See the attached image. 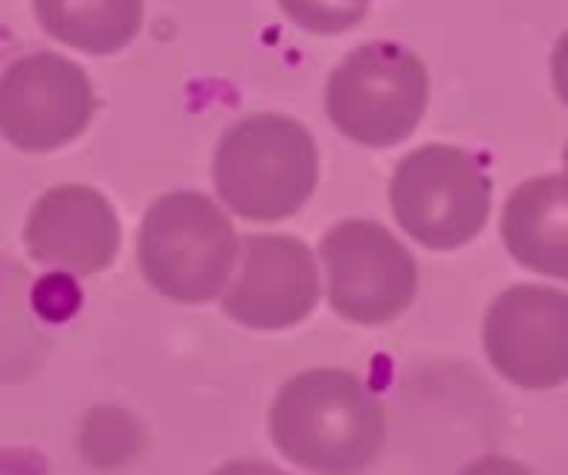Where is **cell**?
Instances as JSON below:
<instances>
[{
    "label": "cell",
    "instance_id": "6da1fadb",
    "mask_svg": "<svg viewBox=\"0 0 568 475\" xmlns=\"http://www.w3.org/2000/svg\"><path fill=\"white\" fill-rule=\"evenodd\" d=\"M270 436L306 473L359 475L383 449L386 413L356 373L306 370L280 390Z\"/></svg>",
    "mask_w": 568,
    "mask_h": 475
},
{
    "label": "cell",
    "instance_id": "7a4b0ae2",
    "mask_svg": "<svg viewBox=\"0 0 568 475\" xmlns=\"http://www.w3.org/2000/svg\"><path fill=\"white\" fill-rule=\"evenodd\" d=\"M320 176L310 130L283 113L236 120L216 146L213 183L223 203L253 223H276L303 210Z\"/></svg>",
    "mask_w": 568,
    "mask_h": 475
},
{
    "label": "cell",
    "instance_id": "3957f363",
    "mask_svg": "<svg viewBox=\"0 0 568 475\" xmlns=\"http://www.w3.org/2000/svg\"><path fill=\"white\" fill-rule=\"evenodd\" d=\"M236 230L230 216L203 193H163L150 203L136 260L146 283L176 303H210L226 293L236 266Z\"/></svg>",
    "mask_w": 568,
    "mask_h": 475
},
{
    "label": "cell",
    "instance_id": "277c9868",
    "mask_svg": "<svg viewBox=\"0 0 568 475\" xmlns=\"http://www.w3.org/2000/svg\"><path fill=\"white\" fill-rule=\"evenodd\" d=\"M429 103L426 63L389 40L356 47L326 83L333 127L363 146H396L423 120Z\"/></svg>",
    "mask_w": 568,
    "mask_h": 475
},
{
    "label": "cell",
    "instance_id": "5b68a950",
    "mask_svg": "<svg viewBox=\"0 0 568 475\" xmlns=\"http://www.w3.org/2000/svg\"><path fill=\"white\" fill-rule=\"evenodd\" d=\"M493 180L483 163L449 143H429L403 156L389 180L396 223L429 250H456L476 240L489 220Z\"/></svg>",
    "mask_w": 568,
    "mask_h": 475
},
{
    "label": "cell",
    "instance_id": "8992f818",
    "mask_svg": "<svg viewBox=\"0 0 568 475\" xmlns=\"http://www.w3.org/2000/svg\"><path fill=\"white\" fill-rule=\"evenodd\" d=\"M320 256L329 276V306L349 323H389L416 300V260L373 220H343L326 230Z\"/></svg>",
    "mask_w": 568,
    "mask_h": 475
},
{
    "label": "cell",
    "instance_id": "52a82bcc",
    "mask_svg": "<svg viewBox=\"0 0 568 475\" xmlns=\"http://www.w3.org/2000/svg\"><path fill=\"white\" fill-rule=\"evenodd\" d=\"M97 107L90 77L60 53H27L0 73V137L23 153L73 143Z\"/></svg>",
    "mask_w": 568,
    "mask_h": 475
},
{
    "label": "cell",
    "instance_id": "ba28073f",
    "mask_svg": "<svg viewBox=\"0 0 568 475\" xmlns=\"http://www.w3.org/2000/svg\"><path fill=\"white\" fill-rule=\"evenodd\" d=\"M493 370L523 390L568 383V293L519 283L503 290L483 323Z\"/></svg>",
    "mask_w": 568,
    "mask_h": 475
},
{
    "label": "cell",
    "instance_id": "9c48e42d",
    "mask_svg": "<svg viewBox=\"0 0 568 475\" xmlns=\"http://www.w3.org/2000/svg\"><path fill=\"white\" fill-rule=\"evenodd\" d=\"M320 300V273L296 236H250L236 280L223 293V313L250 330H290Z\"/></svg>",
    "mask_w": 568,
    "mask_h": 475
},
{
    "label": "cell",
    "instance_id": "30bf717a",
    "mask_svg": "<svg viewBox=\"0 0 568 475\" xmlns=\"http://www.w3.org/2000/svg\"><path fill=\"white\" fill-rule=\"evenodd\" d=\"M30 256L70 276L103 273L120 250V220L113 203L83 183H60L47 190L23 226Z\"/></svg>",
    "mask_w": 568,
    "mask_h": 475
},
{
    "label": "cell",
    "instance_id": "8fae6325",
    "mask_svg": "<svg viewBox=\"0 0 568 475\" xmlns=\"http://www.w3.org/2000/svg\"><path fill=\"white\" fill-rule=\"evenodd\" d=\"M503 240L526 270L568 280V173L532 176L509 196Z\"/></svg>",
    "mask_w": 568,
    "mask_h": 475
},
{
    "label": "cell",
    "instance_id": "7c38bea8",
    "mask_svg": "<svg viewBox=\"0 0 568 475\" xmlns=\"http://www.w3.org/2000/svg\"><path fill=\"white\" fill-rule=\"evenodd\" d=\"M40 27L83 53L123 50L143 23V0H33Z\"/></svg>",
    "mask_w": 568,
    "mask_h": 475
},
{
    "label": "cell",
    "instance_id": "4fadbf2b",
    "mask_svg": "<svg viewBox=\"0 0 568 475\" xmlns=\"http://www.w3.org/2000/svg\"><path fill=\"white\" fill-rule=\"evenodd\" d=\"M373 0H280V7L313 33H343L356 27Z\"/></svg>",
    "mask_w": 568,
    "mask_h": 475
},
{
    "label": "cell",
    "instance_id": "5bb4252c",
    "mask_svg": "<svg viewBox=\"0 0 568 475\" xmlns=\"http://www.w3.org/2000/svg\"><path fill=\"white\" fill-rule=\"evenodd\" d=\"M459 475H532V469L516 459H506V456H483V459L469 463Z\"/></svg>",
    "mask_w": 568,
    "mask_h": 475
},
{
    "label": "cell",
    "instance_id": "9a60e30c",
    "mask_svg": "<svg viewBox=\"0 0 568 475\" xmlns=\"http://www.w3.org/2000/svg\"><path fill=\"white\" fill-rule=\"evenodd\" d=\"M552 83L559 100L568 107V30L559 37L556 50H552Z\"/></svg>",
    "mask_w": 568,
    "mask_h": 475
},
{
    "label": "cell",
    "instance_id": "2e32d148",
    "mask_svg": "<svg viewBox=\"0 0 568 475\" xmlns=\"http://www.w3.org/2000/svg\"><path fill=\"white\" fill-rule=\"evenodd\" d=\"M213 475H286L283 469L270 466V463H260V459H233V463H223Z\"/></svg>",
    "mask_w": 568,
    "mask_h": 475
},
{
    "label": "cell",
    "instance_id": "e0dca14e",
    "mask_svg": "<svg viewBox=\"0 0 568 475\" xmlns=\"http://www.w3.org/2000/svg\"><path fill=\"white\" fill-rule=\"evenodd\" d=\"M562 163H566V170H568V143H566V150H562Z\"/></svg>",
    "mask_w": 568,
    "mask_h": 475
}]
</instances>
